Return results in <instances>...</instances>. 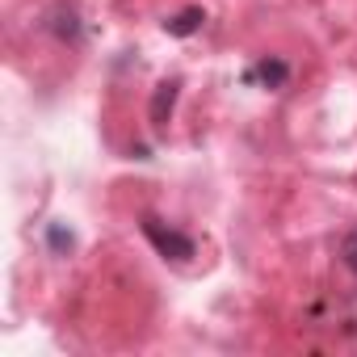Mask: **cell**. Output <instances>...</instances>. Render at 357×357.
Masks as SVG:
<instances>
[{
  "mask_svg": "<svg viewBox=\"0 0 357 357\" xmlns=\"http://www.w3.org/2000/svg\"><path fill=\"white\" fill-rule=\"evenodd\" d=\"M143 236L151 240V248H155L164 261H190V257H194V240H190L185 231L168 227V223L155 219V215H143Z\"/></svg>",
  "mask_w": 357,
  "mask_h": 357,
  "instance_id": "6da1fadb",
  "label": "cell"
},
{
  "mask_svg": "<svg viewBox=\"0 0 357 357\" xmlns=\"http://www.w3.org/2000/svg\"><path fill=\"white\" fill-rule=\"evenodd\" d=\"M176 93H181V80H164L151 97V126H168L172 118V105H176Z\"/></svg>",
  "mask_w": 357,
  "mask_h": 357,
  "instance_id": "7a4b0ae2",
  "label": "cell"
},
{
  "mask_svg": "<svg viewBox=\"0 0 357 357\" xmlns=\"http://www.w3.org/2000/svg\"><path fill=\"white\" fill-rule=\"evenodd\" d=\"M340 261H344L349 273H357V227L344 231V240H340Z\"/></svg>",
  "mask_w": 357,
  "mask_h": 357,
  "instance_id": "5b68a950",
  "label": "cell"
},
{
  "mask_svg": "<svg viewBox=\"0 0 357 357\" xmlns=\"http://www.w3.org/2000/svg\"><path fill=\"white\" fill-rule=\"evenodd\" d=\"M202 22H206V13H202L198 5H190V9L176 13V17H168V22H164V30H168L172 38H190V34H198V30H202Z\"/></svg>",
  "mask_w": 357,
  "mask_h": 357,
  "instance_id": "3957f363",
  "label": "cell"
},
{
  "mask_svg": "<svg viewBox=\"0 0 357 357\" xmlns=\"http://www.w3.org/2000/svg\"><path fill=\"white\" fill-rule=\"evenodd\" d=\"M51 248H72V231H63V227H51Z\"/></svg>",
  "mask_w": 357,
  "mask_h": 357,
  "instance_id": "52a82bcc",
  "label": "cell"
},
{
  "mask_svg": "<svg viewBox=\"0 0 357 357\" xmlns=\"http://www.w3.org/2000/svg\"><path fill=\"white\" fill-rule=\"evenodd\" d=\"M286 76H290V68H286L282 59H261V63L248 72V80H265L269 89H282V84H286Z\"/></svg>",
  "mask_w": 357,
  "mask_h": 357,
  "instance_id": "277c9868",
  "label": "cell"
},
{
  "mask_svg": "<svg viewBox=\"0 0 357 357\" xmlns=\"http://www.w3.org/2000/svg\"><path fill=\"white\" fill-rule=\"evenodd\" d=\"M55 34L63 43H80V26H76V13H59L55 17Z\"/></svg>",
  "mask_w": 357,
  "mask_h": 357,
  "instance_id": "8992f818",
  "label": "cell"
}]
</instances>
